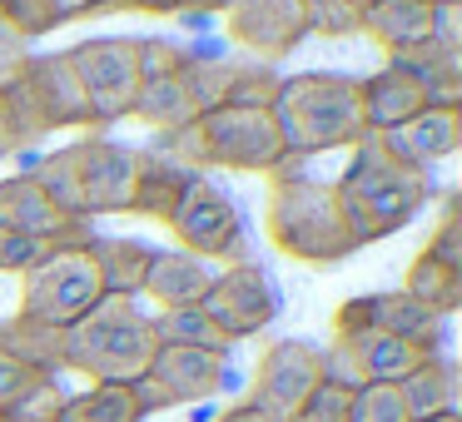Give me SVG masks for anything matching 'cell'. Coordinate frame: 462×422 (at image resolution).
Wrapping results in <instances>:
<instances>
[{
  "instance_id": "ffe728a7",
  "label": "cell",
  "mask_w": 462,
  "mask_h": 422,
  "mask_svg": "<svg viewBox=\"0 0 462 422\" xmlns=\"http://www.w3.org/2000/svg\"><path fill=\"white\" fill-rule=\"evenodd\" d=\"M150 378L160 382L170 408H184V402H204L224 388V358L204 348H160L150 362Z\"/></svg>"
},
{
  "instance_id": "d6a6232c",
  "label": "cell",
  "mask_w": 462,
  "mask_h": 422,
  "mask_svg": "<svg viewBox=\"0 0 462 422\" xmlns=\"http://www.w3.org/2000/svg\"><path fill=\"white\" fill-rule=\"evenodd\" d=\"M0 21L11 25L25 45L51 35V31H60V15H55L51 0H0Z\"/></svg>"
},
{
  "instance_id": "484cf974",
  "label": "cell",
  "mask_w": 462,
  "mask_h": 422,
  "mask_svg": "<svg viewBox=\"0 0 462 422\" xmlns=\"http://www.w3.org/2000/svg\"><path fill=\"white\" fill-rule=\"evenodd\" d=\"M398 398H402V412L408 422H422V417H438V412H452L457 408V372H452L448 358H422L408 378L398 382Z\"/></svg>"
},
{
  "instance_id": "cb8c5ba5",
  "label": "cell",
  "mask_w": 462,
  "mask_h": 422,
  "mask_svg": "<svg viewBox=\"0 0 462 422\" xmlns=\"http://www.w3.org/2000/svg\"><path fill=\"white\" fill-rule=\"evenodd\" d=\"M85 249H90L95 269H100L105 293H115V298H140L144 273H150V259H154L150 243H140V239H100V234H95Z\"/></svg>"
},
{
  "instance_id": "b9f144b4",
  "label": "cell",
  "mask_w": 462,
  "mask_h": 422,
  "mask_svg": "<svg viewBox=\"0 0 462 422\" xmlns=\"http://www.w3.org/2000/svg\"><path fill=\"white\" fill-rule=\"evenodd\" d=\"M11 154H25L21 134H15L11 115H5V105H0V160H11Z\"/></svg>"
},
{
  "instance_id": "60d3db41",
  "label": "cell",
  "mask_w": 462,
  "mask_h": 422,
  "mask_svg": "<svg viewBox=\"0 0 462 422\" xmlns=\"http://www.w3.org/2000/svg\"><path fill=\"white\" fill-rule=\"evenodd\" d=\"M174 5H180V21H204V15H224L229 11V0H174Z\"/></svg>"
},
{
  "instance_id": "8fae6325",
  "label": "cell",
  "mask_w": 462,
  "mask_h": 422,
  "mask_svg": "<svg viewBox=\"0 0 462 422\" xmlns=\"http://www.w3.org/2000/svg\"><path fill=\"white\" fill-rule=\"evenodd\" d=\"M199 308L229 343L254 338V333H263L279 318V298H273L269 273H263L259 263H229L224 273H214V283H209Z\"/></svg>"
},
{
  "instance_id": "ac0fdd59",
  "label": "cell",
  "mask_w": 462,
  "mask_h": 422,
  "mask_svg": "<svg viewBox=\"0 0 462 422\" xmlns=\"http://www.w3.org/2000/svg\"><path fill=\"white\" fill-rule=\"evenodd\" d=\"M358 90H363V124H368V134H393L428 110L422 80L408 75L402 65H383L378 75L358 80Z\"/></svg>"
},
{
  "instance_id": "d6986e66",
  "label": "cell",
  "mask_w": 462,
  "mask_h": 422,
  "mask_svg": "<svg viewBox=\"0 0 462 422\" xmlns=\"http://www.w3.org/2000/svg\"><path fill=\"white\" fill-rule=\"evenodd\" d=\"M358 25L368 41H378L388 50V60L418 55L428 50L432 35V0H373L358 11Z\"/></svg>"
},
{
  "instance_id": "7a4b0ae2",
  "label": "cell",
  "mask_w": 462,
  "mask_h": 422,
  "mask_svg": "<svg viewBox=\"0 0 462 422\" xmlns=\"http://www.w3.org/2000/svg\"><path fill=\"white\" fill-rule=\"evenodd\" d=\"M273 120H279L289 160H313V154H328V150H353V144L368 134L358 80H353V75H338V70L283 75L279 100H273Z\"/></svg>"
},
{
  "instance_id": "5bb4252c",
  "label": "cell",
  "mask_w": 462,
  "mask_h": 422,
  "mask_svg": "<svg viewBox=\"0 0 462 422\" xmlns=\"http://www.w3.org/2000/svg\"><path fill=\"white\" fill-rule=\"evenodd\" d=\"M224 35L254 55L259 65H279L293 55L309 35L299 0H229L224 11Z\"/></svg>"
},
{
  "instance_id": "836d02e7",
  "label": "cell",
  "mask_w": 462,
  "mask_h": 422,
  "mask_svg": "<svg viewBox=\"0 0 462 422\" xmlns=\"http://www.w3.org/2000/svg\"><path fill=\"white\" fill-rule=\"evenodd\" d=\"M348 422H408L402 398H398V382H363V388L353 392Z\"/></svg>"
},
{
  "instance_id": "3957f363",
  "label": "cell",
  "mask_w": 462,
  "mask_h": 422,
  "mask_svg": "<svg viewBox=\"0 0 462 422\" xmlns=\"http://www.w3.org/2000/svg\"><path fill=\"white\" fill-rule=\"evenodd\" d=\"M263 229L273 249L299 263L328 269L358 253L363 243L353 239V224L343 214V199L323 179H299V174H273L269 199H263Z\"/></svg>"
},
{
  "instance_id": "7c38bea8",
  "label": "cell",
  "mask_w": 462,
  "mask_h": 422,
  "mask_svg": "<svg viewBox=\"0 0 462 422\" xmlns=\"http://www.w3.org/2000/svg\"><path fill=\"white\" fill-rule=\"evenodd\" d=\"M184 85H189L194 105L204 110H224V105H249V110H273L279 100V80L273 65L259 60H214V55H194L184 60Z\"/></svg>"
},
{
  "instance_id": "6da1fadb",
  "label": "cell",
  "mask_w": 462,
  "mask_h": 422,
  "mask_svg": "<svg viewBox=\"0 0 462 422\" xmlns=\"http://www.w3.org/2000/svg\"><path fill=\"white\" fill-rule=\"evenodd\" d=\"M333 189H338L343 214L353 224V239L373 243L418 219L432 194V179H428V170L402 160L383 134H363L353 144V160L343 170V179H333Z\"/></svg>"
},
{
  "instance_id": "52a82bcc",
  "label": "cell",
  "mask_w": 462,
  "mask_h": 422,
  "mask_svg": "<svg viewBox=\"0 0 462 422\" xmlns=\"http://www.w3.org/2000/svg\"><path fill=\"white\" fill-rule=\"evenodd\" d=\"M194 124H199L204 164H224V170H239V174H283L289 170V150H283L273 110L224 105V110H204Z\"/></svg>"
},
{
  "instance_id": "2e32d148",
  "label": "cell",
  "mask_w": 462,
  "mask_h": 422,
  "mask_svg": "<svg viewBox=\"0 0 462 422\" xmlns=\"http://www.w3.org/2000/svg\"><path fill=\"white\" fill-rule=\"evenodd\" d=\"M333 323H368L378 333H393V338L422 348L428 358H442V318H432L422 303H412L402 289L393 293H363V298L338 303Z\"/></svg>"
},
{
  "instance_id": "83f0119b",
  "label": "cell",
  "mask_w": 462,
  "mask_h": 422,
  "mask_svg": "<svg viewBox=\"0 0 462 422\" xmlns=\"http://www.w3.org/2000/svg\"><path fill=\"white\" fill-rule=\"evenodd\" d=\"M55 422H144V412L134 408L130 382H95V388L65 398Z\"/></svg>"
},
{
  "instance_id": "4316f807",
  "label": "cell",
  "mask_w": 462,
  "mask_h": 422,
  "mask_svg": "<svg viewBox=\"0 0 462 422\" xmlns=\"http://www.w3.org/2000/svg\"><path fill=\"white\" fill-rule=\"evenodd\" d=\"M402 293H408L412 303H422L432 318H448V313L462 308V269H452V263H438L432 253H418V259L408 263Z\"/></svg>"
},
{
  "instance_id": "8992f818",
  "label": "cell",
  "mask_w": 462,
  "mask_h": 422,
  "mask_svg": "<svg viewBox=\"0 0 462 422\" xmlns=\"http://www.w3.org/2000/svg\"><path fill=\"white\" fill-rule=\"evenodd\" d=\"M100 298H105V283H100V269H95L90 249L70 243V249H55L41 269H31L21 279V313L15 318H31L41 328L65 333Z\"/></svg>"
},
{
  "instance_id": "74e56055",
  "label": "cell",
  "mask_w": 462,
  "mask_h": 422,
  "mask_svg": "<svg viewBox=\"0 0 462 422\" xmlns=\"http://www.w3.org/2000/svg\"><path fill=\"white\" fill-rule=\"evenodd\" d=\"M428 50H438V55H462V5H432Z\"/></svg>"
},
{
  "instance_id": "ba28073f",
  "label": "cell",
  "mask_w": 462,
  "mask_h": 422,
  "mask_svg": "<svg viewBox=\"0 0 462 422\" xmlns=\"http://www.w3.org/2000/svg\"><path fill=\"white\" fill-rule=\"evenodd\" d=\"M80 75V90L90 100L95 130L115 120H130L134 95H140V45L134 35H105V41H80L75 50H65Z\"/></svg>"
},
{
  "instance_id": "4fadbf2b",
  "label": "cell",
  "mask_w": 462,
  "mask_h": 422,
  "mask_svg": "<svg viewBox=\"0 0 462 422\" xmlns=\"http://www.w3.org/2000/svg\"><path fill=\"white\" fill-rule=\"evenodd\" d=\"M75 174H80L85 219H95V214H130L140 150L115 144L105 134H85V140H75Z\"/></svg>"
},
{
  "instance_id": "30bf717a",
  "label": "cell",
  "mask_w": 462,
  "mask_h": 422,
  "mask_svg": "<svg viewBox=\"0 0 462 422\" xmlns=\"http://www.w3.org/2000/svg\"><path fill=\"white\" fill-rule=\"evenodd\" d=\"M319 382H323V348H313L303 338H279L259 358L249 408H259L269 422H289Z\"/></svg>"
},
{
  "instance_id": "ab89813d",
  "label": "cell",
  "mask_w": 462,
  "mask_h": 422,
  "mask_svg": "<svg viewBox=\"0 0 462 422\" xmlns=\"http://www.w3.org/2000/svg\"><path fill=\"white\" fill-rule=\"evenodd\" d=\"M60 25L70 21H90V15H105V11H125V0H51Z\"/></svg>"
},
{
  "instance_id": "bcb514c9",
  "label": "cell",
  "mask_w": 462,
  "mask_h": 422,
  "mask_svg": "<svg viewBox=\"0 0 462 422\" xmlns=\"http://www.w3.org/2000/svg\"><path fill=\"white\" fill-rule=\"evenodd\" d=\"M348 5H353V11H363V5H373V0H348Z\"/></svg>"
},
{
  "instance_id": "277c9868",
  "label": "cell",
  "mask_w": 462,
  "mask_h": 422,
  "mask_svg": "<svg viewBox=\"0 0 462 422\" xmlns=\"http://www.w3.org/2000/svg\"><path fill=\"white\" fill-rule=\"evenodd\" d=\"M154 353V328L140 298H115L105 293L80 323L60 333V368L85 372L90 382H134L150 372Z\"/></svg>"
},
{
  "instance_id": "ee69618b",
  "label": "cell",
  "mask_w": 462,
  "mask_h": 422,
  "mask_svg": "<svg viewBox=\"0 0 462 422\" xmlns=\"http://www.w3.org/2000/svg\"><path fill=\"white\" fill-rule=\"evenodd\" d=\"M214 422H269V417H263L259 408H249V402H239V408H229L224 417H214Z\"/></svg>"
},
{
  "instance_id": "d4e9b609",
  "label": "cell",
  "mask_w": 462,
  "mask_h": 422,
  "mask_svg": "<svg viewBox=\"0 0 462 422\" xmlns=\"http://www.w3.org/2000/svg\"><path fill=\"white\" fill-rule=\"evenodd\" d=\"M130 120H144L154 134H160V130L194 124V120H199V105H194L184 75H144V80H140V95H134Z\"/></svg>"
},
{
  "instance_id": "9c48e42d",
  "label": "cell",
  "mask_w": 462,
  "mask_h": 422,
  "mask_svg": "<svg viewBox=\"0 0 462 422\" xmlns=\"http://www.w3.org/2000/svg\"><path fill=\"white\" fill-rule=\"evenodd\" d=\"M170 234L180 239L184 253H194V259H219L224 269H229V263H249V239H244L239 209H234V199L209 179H199L180 199V209L170 214Z\"/></svg>"
},
{
  "instance_id": "e0dca14e",
  "label": "cell",
  "mask_w": 462,
  "mask_h": 422,
  "mask_svg": "<svg viewBox=\"0 0 462 422\" xmlns=\"http://www.w3.org/2000/svg\"><path fill=\"white\" fill-rule=\"evenodd\" d=\"M333 333H338V348L348 353V362L358 368L363 382H402L422 358H428L422 348L393 338V333L368 328V323H333Z\"/></svg>"
},
{
  "instance_id": "9a60e30c",
  "label": "cell",
  "mask_w": 462,
  "mask_h": 422,
  "mask_svg": "<svg viewBox=\"0 0 462 422\" xmlns=\"http://www.w3.org/2000/svg\"><path fill=\"white\" fill-rule=\"evenodd\" d=\"M0 229L31 234V239H45V243H55V249H70V243H90L95 239L90 219L65 214L31 174L0 179Z\"/></svg>"
},
{
  "instance_id": "8d00e7d4",
  "label": "cell",
  "mask_w": 462,
  "mask_h": 422,
  "mask_svg": "<svg viewBox=\"0 0 462 422\" xmlns=\"http://www.w3.org/2000/svg\"><path fill=\"white\" fill-rule=\"evenodd\" d=\"M348 408H353V388L319 382V388L309 392V402H303L289 422H348Z\"/></svg>"
},
{
  "instance_id": "d590c367",
  "label": "cell",
  "mask_w": 462,
  "mask_h": 422,
  "mask_svg": "<svg viewBox=\"0 0 462 422\" xmlns=\"http://www.w3.org/2000/svg\"><path fill=\"white\" fill-rule=\"evenodd\" d=\"M51 253H55V243L15 234V229H0V273H31V269H41Z\"/></svg>"
},
{
  "instance_id": "f6af8a7d",
  "label": "cell",
  "mask_w": 462,
  "mask_h": 422,
  "mask_svg": "<svg viewBox=\"0 0 462 422\" xmlns=\"http://www.w3.org/2000/svg\"><path fill=\"white\" fill-rule=\"evenodd\" d=\"M422 422H462V412L452 408V412H438V417H422Z\"/></svg>"
},
{
  "instance_id": "7bdbcfd3",
  "label": "cell",
  "mask_w": 462,
  "mask_h": 422,
  "mask_svg": "<svg viewBox=\"0 0 462 422\" xmlns=\"http://www.w3.org/2000/svg\"><path fill=\"white\" fill-rule=\"evenodd\" d=\"M125 11H144V15H174V0H125Z\"/></svg>"
},
{
  "instance_id": "f1b7e54d",
  "label": "cell",
  "mask_w": 462,
  "mask_h": 422,
  "mask_svg": "<svg viewBox=\"0 0 462 422\" xmlns=\"http://www.w3.org/2000/svg\"><path fill=\"white\" fill-rule=\"evenodd\" d=\"M150 328H154V343H160V348H204V353H219V358H229V348H234V343L204 318V308H160L150 318Z\"/></svg>"
},
{
  "instance_id": "44dd1931",
  "label": "cell",
  "mask_w": 462,
  "mask_h": 422,
  "mask_svg": "<svg viewBox=\"0 0 462 422\" xmlns=\"http://www.w3.org/2000/svg\"><path fill=\"white\" fill-rule=\"evenodd\" d=\"M209 283H214V273L204 259H194L184 249H154L140 293H150L160 308H199Z\"/></svg>"
},
{
  "instance_id": "e575fe53",
  "label": "cell",
  "mask_w": 462,
  "mask_h": 422,
  "mask_svg": "<svg viewBox=\"0 0 462 422\" xmlns=\"http://www.w3.org/2000/svg\"><path fill=\"white\" fill-rule=\"evenodd\" d=\"M422 253H432L438 263L462 269V204H457V194L442 199V219H438V229H432V239L422 243Z\"/></svg>"
},
{
  "instance_id": "1f68e13d",
  "label": "cell",
  "mask_w": 462,
  "mask_h": 422,
  "mask_svg": "<svg viewBox=\"0 0 462 422\" xmlns=\"http://www.w3.org/2000/svg\"><path fill=\"white\" fill-rule=\"evenodd\" d=\"M303 5V25L309 35H328V41H348V35H363L358 11L348 0H299Z\"/></svg>"
},
{
  "instance_id": "4dcf8cb0",
  "label": "cell",
  "mask_w": 462,
  "mask_h": 422,
  "mask_svg": "<svg viewBox=\"0 0 462 422\" xmlns=\"http://www.w3.org/2000/svg\"><path fill=\"white\" fill-rule=\"evenodd\" d=\"M45 382H55V372H41L25 358H15V353L0 348V412L21 408V402L31 398V392H41Z\"/></svg>"
},
{
  "instance_id": "f546056e",
  "label": "cell",
  "mask_w": 462,
  "mask_h": 422,
  "mask_svg": "<svg viewBox=\"0 0 462 422\" xmlns=\"http://www.w3.org/2000/svg\"><path fill=\"white\" fill-rule=\"evenodd\" d=\"M0 348L15 353V358H25L31 368H41V372H55V368H60V333H55V328H41V323H31V318L0 323Z\"/></svg>"
},
{
  "instance_id": "603a6c76",
  "label": "cell",
  "mask_w": 462,
  "mask_h": 422,
  "mask_svg": "<svg viewBox=\"0 0 462 422\" xmlns=\"http://www.w3.org/2000/svg\"><path fill=\"white\" fill-rule=\"evenodd\" d=\"M383 140H388L408 164L428 170V164H438V160H448V154L462 150V110H438V105H428L418 120H408L402 130L383 134Z\"/></svg>"
},
{
  "instance_id": "7402d4cb",
  "label": "cell",
  "mask_w": 462,
  "mask_h": 422,
  "mask_svg": "<svg viewBox=\"0 0 462 422\" xmlns=\"http://www.w3.org/2000/svg\"><path fill=\"white\" fill-rule=\"evenodd\" d=\"M199 179H204L199 170H184V164H174V160H160V154L140 150V174H134L130 214L170 224V214L180 209V199H184V194H189Z\"/></svg>"
},
{
  "instance_id": "5b68a950",
  "label": "cell",
  "mask_w": 462,
  "mask_h": 422,
  "mask_svg": "<svg viewBox=\"0 0 462 422\" xmlns=\"http://www.w3.org/2000/svg\"><path fill=\"white\" fill-rule=\"evenodd\" d=\"M0 105L11 115L21 144H35L55 130H95L90 100H85L80 75H75V65L65 50L31 55V60L21 65V75L0 90Z\"/></svg>"
},
{
  "instance_id": "f35d334b",
  "label": "cell",
  "mask_w": 462,
  "mask_h": 422,
  "mask_svg": "<svg viewBox=\"0 0 462 422\" xmlns=\"http://www.w3.org/2000/svg\"><path fill=\"white\" fill-rule=\"evenodd\" d=\"M25 60H31V45H25L5 21H0V90H5V85H11L15 75H21V65H25Z\"/></svg>"
}]
</instances>
